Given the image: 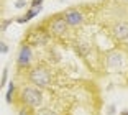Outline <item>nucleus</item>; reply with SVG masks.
<instances>
[{
	"label": "nucleus",
	"mask_w": 128,
	"mask_h": 115,
	"mask_svg": "<svg viewBox=\"0 0 128 115\" xmlns=\"http://www.w3.org/2000/svg\"><path fill=\"white\" fill-rule=\"evenodd\" d=\"M20 99L22 102L26 107L30 108H34V107H40L43 104V94L41 90L38 89V87H31V85H26V87H23L22 94H20Z\"/></svg>",
	"instance_id": "f257e3e1"
},
{
	"label": "nucleus",
	"mask_w": 128,
	"mask_h": 115,
	"mask_svg": "<svg viewBox=\"0 0 128 115\" xmlns=\"http://www.w3.org/2000/svg\"><path fill=\"white\" fill-rule=\"evenodd\" d=\"M30 81L36 87H48L49 82H51V74H49V71L46 67L38 66L30 71Z\"/></svg>",
	"instance_id": "f03ea898"
},
{
	"label": "nucleus",
	"mask_w": 128,
	"mask_h": 115,
	"mask_svg": "<svg viewBox=\"0 0 128 115\" xmlns=\"http://www.w3.org/2000/svg\"><path fill=\"white\" fill-rule=\"evenodd\" d=\"M68 23H66V20H64L62 15L59 17H53V20L49 22V33L54 35V36H61V35L66 33V30H68Z\"/></svg>",
	"instance_id": "7ed1b4c3"
},
{
	"label": "nucleus",
	"mask_w": 128,
	"mask_h": 115,
	"mask_svg": "<svg viewBox=\"0 0 128 115\" xmlns=\"http://www.w3.org/2000/svg\"><path fill=\"white\" fill-rule=\"evenodd\" d=\"M62 17H64V20H66V23H68L69 26H79V25H82V22H84L82 13H80L77 8H68V10L62 13Z\"/></svg>",
	"instance_id": "20e7f679"
},
{
	"label": "nucleus",
	"mask_w": 128,
	"mask_h": 115,
	"mask_svg": "<svg viewBox=\"0 0 128 115\" xmlns=\"http://www.w3.org/2000/svg\"><path fill=\"white\" fill-rule=\"evenodd\" d=\"M33 61V51L28 45H23L18 51V58H16V64L20 67H28Z\"/></svg>",
	"instance_id": "39448f33"
},
{
	"label": "nucleus",
	"mask_w": 128,
	"mask_h": 115,
	"mask_svg": "<svg viewBox=\"0 0 128 115\" xmlns=\"http://www.w3.org/2000/svg\"><path fill=\"white\" fill-rule=\"evenodd\" d=\"M112 35L120 41L128 40V22H117L112 26Z\"/></svg>",
	"instance_id": "423d86ee"
},
{
	"label": "nucleus",
	"mask_w": 128,
	"mask_h": 115,
	"mask_svg": "<svg viewBox=\"0 0 128 115\" xmlns=\"http://www.w3.org/2000/svg\"><path fill=\"white\" fill-rule=\"evenodd\" d=\"M125 63V58L122 53L118 51H110L108 54H107V66L112 67V69H118V67H122Z\"/></svg>",
	"instance_id": "0eeeda50"
},
{
	"label": "nucleus",
	"mask_w": 128,
	"mask_h": 115,
	"mask_svg": "<svg viewBox=\"0 0 128 115\" xmlns=\"http://www.w3.org/2000/svg\"><path fill=\"white\" fill-rule=\"evenodd\" d=\"M48 41H49V35H46L44 31H40V33H34L33 36H30V43L31 45H36V46L46 45Z\"/></svg>",
	"instance_id": "6e6552de"
},
{
	"label": "nucleus",
	"mask_w": 128,
	"mask_h": 115,
	"mask_svg": "<svg viewBox=\"0 0 128 115\" xmlns=\"http://www.w3.org/2000/svg\"><path fill=\"white\" fill-rule=\"evenodd\" d=\"M40 12H41V7H33L31 10H28V12H26V15H25V17H26V20L30 22V20L33 18V17H36Z\"/></svg>",
	"instance_id": "1a4fd4ad"
},
{
	"label": "nucleus",
	"mask_w": 128,
	"mask_h": 115,
	"mask_svg": "<svg viewBox=\"0 0 128 115\" xmlns=\"http://www.w3.org/2000/svg\"><path fill=\"white\" fill-rule=\"evenodd\" d=\"M13 90H15V85L10 84L8 85V90H7V102L12 104V100H13Z\"/></svg>",
	"instance_id": "9d476101"
},
{
	"label": "nucleus",
	"mask_w": 128,
	"mask_h": 115,
	"mask_svg": "<svg viewBox=\"0 0 128 115\" xmlns=\"http://www.w3.org/2000/svg\"><path fill=\"white\" fill-rule=\"evenodd\" d=\"M36 115H58V113L53 112V110H49V108H43V110H40Z\"/></svg>",
	"instance_id": "9b49d317"
},
{
	"label": "nucleus",
	"mask_w": 128,
	"mask_h": 115,
	"mask_svg": "<svg viewBox=\"0 0 128 115\" xmlns=\"http://www.w3.org/2000/svg\"><path fill=\"white\" fill-rule=\"evenodd\" d=\"M7 69H4V74H2V81H0V84H2V87H4L5 84H7Z\"/></svg>",
	"instance_id": "f8f14e48"
},
{
	"label": "nucleus",
	"mask_w": 128,
	"mask_h": 115,
	"mask_svg": "<svg viewBox=\"0 0 128 115\" xmlns=\"http://www.w3.org/2000/svg\"><path fill=\"white\" fill-rule=\"evenodd\" d=\"M43 0H31V7H41Z\"/></svg>",
	"instance_id": "ddd939ff"
},
{
	"label": "nucleus",
	"mask_w": 128,
	"mask_h": 115,
	"mask_svg": "<svg viewBox=\"0 0 128 115\" xmlns=\"http://www.w3.org/2000/svg\"><path fill=\"white\" fill-rule=\"evenodd\" d=\"M7 51H8V46L5 45V43H2V46H0V53L4 54V53H7Z\"/></svg>",
	"instance_id": "4468645a"
},
{
	"label": "nucleus",
	"mask_w": 128,
	"mask_h": 115,
	"mask_svg": "<svg viewBox=\"0 0 128 115\" xmlns=\"http://www.w3.org/2000/svg\"><path fill=\"white\" fill-rule=\"evenodd\" d=\"M25 4H26V2H25V0H18V2H16V7H18V8H22V7H25Z\"/></svg>",
	"instance_id": "2eb2a0df"
},
{
	"label": "nucleus",
	"mask_w": 128,
	"mask_h": 115,
	"mask_svg": "<svg viewBox=\"0 0 128 115\" xmlns=\"http://www.w3.org/2000/svg\"><path fill=\"white\" fill-rule=\"evenodd\" d=\"M26 17H20V18H16V23H26Z\"/></svg>",
	"instance_id": "dca6fc26"
},
{
	"label": "nucleus",
	"mask_w": 128,
	"mask_h": 115,
	"mask_svg": "<svg viewBox=\"0 0 128 115\" xmlns=\"http://www.w3.org/2000/svg\"><path fill=\"white\" fill-rule=\"evenodd\" d=\"M18 115H30V112L28 110H25V108H23V110H20V113Z\"/></svg>",
	"instance_id": "f3484780"
},
{
	"label": "nucleus",
	"mask_w": 128,
	"mask_h": 115,
	"mask_svg": "<svg viewBox=\"0 0 128 115\" xmlns=\"http://www.w3.org/2000/svg\"><path fill=\"white\" fill-rule=\"evenodd\" d=\"M122 115H128V110H122Z\"/></svg>",
	"instance_id": "a211bd4d"
},
{
	"label": "nucleus",
	"mask_w": 128,
	"mask_h": 115,
	"mask_svg": "<svg viewBox=\"0 0 128 115\" xmlns=\"http://www.w3.org/2000/svg\"><path fill=\"white\" fill-rule=\"evenodd\" d=\"M118 2H123V4H128V0H118Z\"/></svg>",
	"instance_id": "6ab92c4d"
}]
</instances>
